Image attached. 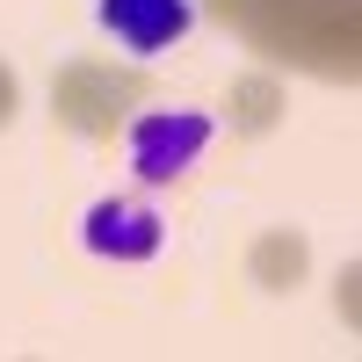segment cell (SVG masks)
Here are the masks:
<instances>
[{"label":"cell","instance_id":"2","mask_svg":"<svg viewBox=\"0 0 362 362\" xmlns=\"http://www.w3.org/2000/svg\"><path fill=\"white\" fill-rule=\"evenodd\" d=\"M102 29L124 51L153 58V51H174L196 29V0H102Z\"/></svg>","mask_w":362,"mask_h":362},{"label":"cell","instance_id":"3","mask_svg":"<svg viewBox=\"0 0 362 362\" xmlns=\"http://www.w3.org/2000/svg\"><path fill=\"white\" fill-rule=\"evenodd\" d=\"M87 247L102 261H145V254H160V218L145 203H131V196L95 203L87 210Z\"/></svg>","mask_w":362,"mask_h":362},{"label":"cell","instance_id":"1","mask_svg":"<svg viewBox=\"0 0 362 362\" xmlns=\"http://www.w3.org/2000/svg\"><path fill=\"white\" fill-rule=\"evenodd\" d=\"M203 145H210V116H196V109H145L131 124V167L145 181H174V174H189L203 160Z\"/></svg>","mask_w":362,"mask_h":362}]
</instances>
